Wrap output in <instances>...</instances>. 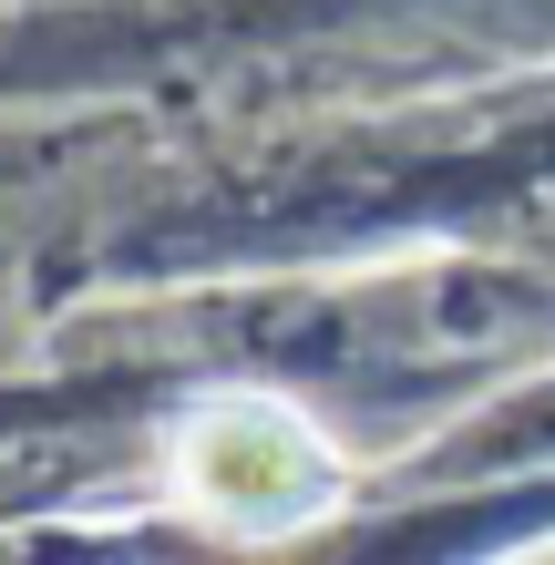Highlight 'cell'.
<instances>
[{"label":"cell","instance_id":"cell-1","mask_svg":"<svg viewBox=\"0 0 555 565\" xmlns=\"http://www.w3.org/2000/svg\"><path fill=\"white\" fill-rule=\"evenodd\" d=\"M195 483H206V504L237 514V524H288L299 504H319L330 462L309 452V431L288 412L237 402V412H216L206 431H195Z\"/></svg>","mask_w":555,"mask_h":565}]
</instances>
